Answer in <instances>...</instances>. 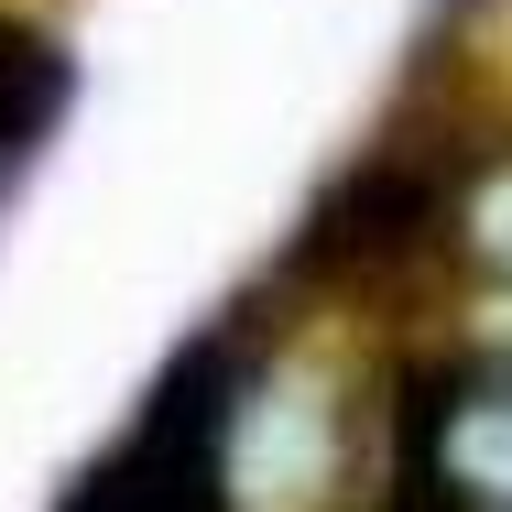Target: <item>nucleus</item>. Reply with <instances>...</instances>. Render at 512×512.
<instances>
[{"instance_id":"7ed1b4c3","label":"nucleus","mask_w":512,"mask_h":512,"mask_svg":"<svg viewBox=\"0 0 512 512\" xmlns=\"http://www.w3.org/2000/svg\"><path fill=\"white\" fill-rule=\"evenodd\" d=\"M436 229H447V186H436L425 164H404V153H382V164H360L338 197L316 207L306 262L349 273V284H371V273H404Z\"/></svg>"},{"instance_id":"f03ea898","label":"nucleus","mask_w":512,"mask_h":512,"mask_svg":"<svg viewBox=\"0 0 512 512\" xmlns=\"http://www.w3.org/2000/svg\"><path fill=\"white\" fill-rule=\"evenodd\" d=\"M229 393L240 382H218V360L197 349L55 512H240V491H229Z\"/></svg>"},{"instance_id":"f257e3e1","label":"nucleus","mask_w":512,"mask_h":512,"mask_svg":"<svg viewBox=\"0 0 512 512\" xmlns=\"http://www.w3.org/2000/svg\"><path fill=\"white\" fill-rule=\"evenodd\" d=\"M404 512H512V360H436L393 414Z\"/></svg>"},{"instance_id":"20e7f679","label":"nucleus","mask_w":512,"mask_h":512,"mask_svg":"<svg viewBox=\"0 0 512 512\" xmlns=\"http://www.w3.org/2000/svg\"><path fill=\"white\" fill-rule=\"evenodd\" d=\"M66 88H77V66H66L22 11H0V153L44 142V120L66 109Z\"/></svg>"}]
</instances>
